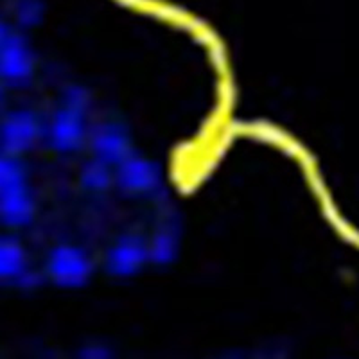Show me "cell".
<instances>
[{
	"label": "cell",
	"mask_w": 359,
	"mask_h": 359,
	"mask_svg": "<svg viewBox=\"0 0 359 359\" xmlns=\"http://www.w3.org/2000/svg\"><path fill=\"white\" fill-rule=\"evenodd\" d=\"M8 36H9L8 27H6L4 20H2V18H0V47H2V43H4L6 38H8Z\"/></svg>",
	"instance_id": "14"
},
{
	"label": "cell",
	"mask_w": 359,
	"mask_h": 359,
	"mask_svg": "<svg viewBox=\"0 0 359 359\" xmlns=\"http://www.w3.org/2000/svg\"><path fill=\"white\" fill-rule=\"evenodd\" d=\"M149 262V243L137 232L118 236L108 248L104 269L114 278H131L139 275Z\"/></svg>",
	"instance_id": "6"
},
{
	"label": "cell",
	"mask_w": 359,
	"mask_h": 359,
	"mask_svg": "<svg viewBox=\"0 0 359 359\" xmlns=\"http://www.w3.org/2000/svg\"><path fill=\"white\" fill-rule=\"evenodd\" d=\"M45 137V126L33 110L18 108L0 123V153L20 158Z\"/></svg>",
	"instance_id": "4"
},
{
	"label": "cell",
	"mask_w": 359,
	"mask_h": 359,
	"mask_svg": "<svg viewBox=\"0 0 359 359\" xmlns=\"http://www.w3.org/2000/svg\"><path fill=\"white\" fill-rule=\"evenodd\" d=\"M36 214L27 172L20 158L0 153V223L9 229H22Z\"/></svg>",
	"instance_id": "1"
},
{
	"label": "cell",
	"mask_w": 359,
	"mask_h": 359,
	"mask_svg": "<svg viewBox=\"0 0 359 359\" xmlns=\"http://www.w3.org/2000/svg\"><path fill=\"white\" fill-rule=\"evenodd\" d=\"M36 60L33 47L22 34H13L6 38L0 47V81L4 85L20 86L31 81Z\"/></svg>",
	"instance_id": "8"
},
{
	"label": "cell",
	"mask_w": 359,
	"mask_h": 359,
	"mask_svg": "<svg viewBox=\"0 0 359 359\" xmlns=\"http://www.w3.org/2000/svg\"><path fill=\"white\" fill-rule=\"evenodd\" d=\"M114 185L128 196H153L162 187V171L155 160L135 151L114 168Z\"/></svg>",
	"instance_id": "5"
},
{
	"label": "cell",
	"mask_w": 359,
	"mask_h": 359,
	"mask_svg": "<svg viewBox=\"0 0 359 359\" xmlns=\"http://www.w3.org/2000/svg\"><path fill=\"white\" fill-rule=\"evenodd\" d=\"M229 359H239V358H229Z\"/></svg>",
	"instance_id": "16"
},
{
	"label": "cell",
	"mask_w": 359,
	"mask_h": 359,
	"mask_svg": "<svg viewBox=\"0 0 359 359\" xmlns=\"http://www.w3.org/2000/svg\"><path fill=\"white\" fill-rule=\"evenodd\" d=\"M147 243H149V262L153 266L165 268V266L172 264L178 257L180 245H182V230H180L178 217L172 214L163 216Z\"/></svg>",
	"instance_id": "9"
},
{
	"label": "cell",
	"mask_w": 359,
	"mask_h": 359,
	"mask_svg": "<svg viewBox=\"0 0 359 359\" xmlns=\"http://www.w3.org/2000/svg\"><path fill=\"white\" fill-rule=\"evenodd\" d=\"M86 144L92 151V158L101 160L110 168H115L135 153L130 130L118 121H101L90 128Z\"/></svg>",
	"instance_id": "7"
},
{
	"label": "cell",
	"mask_w": 359,
	"mask_h": 359,
	"mask_svg": "<svg viewBox=\"0 0 359 359\" xmlns=\"http://www.w3.org/2000/svg\"><path fill=\"white\" fill-rule=\"evenodd\" d=\"M27 252L18 239L0 236V284L22 280L29 271Z\"/></svg>",
	"instance_id": "10"
},
{
	"label": "cell",
	"mask_w": 359,
	"mask_h": 359,
	"mask_svg": "<svg viewBox=\"0 0 359 359\" xmlns=\"http://www.w3.org/2000/svg\"><path fill=\"white\" fill-rule=\"evenodd\" d=\"M81 185L90 192H102L114 185V168L97 158L86 160L79 172Z\"/></svg>",
	"instance_id": "11"
},
{
	"label": "cell",
	"mask_w": 359,
	"mask_h": 359,
	"mask_svg": "<svg viewBox=\"0 0 359 359\" xmlns=\"http://www.w3.org/2000/svg\"><path fill=\"white\" fill-rule=\"evenodd\" d=\"M45 273L63 290H78L86 286L94 273V262L88 257V253L76 245L54 246L45 261Z\"/></svg>",
	"instance_id": "2"
},
{
	"label": "cell",
	"mask_w": 359,
	"mask_h": 359,
	"mask_svg": "<svg viewBox=\"0 0 359 359\" xmlns=\"http://www.w3.org/2000/svg\"><path fill=\"white\" fill-rule=\"evenodd\" d=\"M13 11L18 24L24 27H33L43 18V6L40 0H17Z\"/></svg>",
	"instance_id": "12"
},
{
	"label": "cell",
	"mask_w": 359,
	"mask_h": 359,
	"mask_svg": "<svg viewBox=\"0 0 359 359\" xmlns=\"http://www.w3.org/2000/svg\"><path fill=\"white\" fill-rule=\"evenodd\" d=\"M79 359H111V352L101 343H90L79 351Z\"/></svg>",
	"instance_id": "13"
},
{
	"label": "cell",
	"mask_w": 359,
	"mask_h": 359,
	"mask_svg": "<svg viewBox=\"0 0 359 359\" xmlns=\"http://www.w3.org/2000/svg\"><path fill=\"white\" fill-rule=\"evenodd\" d=\"M88 110L76 104L62 101L50 117L49 124L45 126V139L56 153L70 155L83 147L88 140V123H86Z\"/></svg>",
	"instance_id": "3"
},
{
	"label": "cell",
	"mask_w": 359,
	"mask_h": 359,
	"mask_svg": "<svg viewBox=\"0 0 359 359\" xmlns=\"http://www.w3.org/2000/svg\"><path fill=\"white\" fill-rule=\"evenodd\" d=\"M2 102H4V83L0 81V107H2Z\"/></svg>",
	"instance_id": "15"
}]
</instances>
